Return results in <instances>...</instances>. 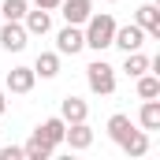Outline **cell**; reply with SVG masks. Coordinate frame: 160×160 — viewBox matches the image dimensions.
<instances>
[{"mask_svg":"<svg viewBox=\"0 0 160 160\" xmlns=\"http://www.w3.org/2000/svg\"><path fill=\"white\" fill-rule=\"evenodd\" d=\"M8 112V97H4V89H0V116Z\"/></svg>","mask_w":160,"mask_h":160,"instance_id":"obj_23","label":"cell"},{"mask_svg":"<svg viewBox=\"0 0 160 160\" xmlns=\"http://www.w3.org/2000/svg\"><path fill=\"white\" fill-rule=\"evenodd\" d=\"M104 4H116V0H104Z\"/></svg>","mask_w":160,"mask_h":160,"instance_id":"obj_24","label":"cell"},{"mask_svg":"<svg viewBox=\"0 0 160 160\" xmlns=\"http://www.w3.org/2000/svg\"><path fill=\"white\" fill-rule=\"evenodd\" d=\"M22 157H26V160H48V157H52V145H45L41 138L30 134V142L22 145Z\"/></svg>","mask_w":160,"mask_h":160,"instance_id":"obj_19","label":"cell"},{"mask_svg":"<svg viewBox=\"0 0 160 160\" xmlns=\"http://www.w3.org/2000/svg\"><path fill=\"white\" fill-rule=\"evenodd\" d=\"M123 71H127L130 78H138V75H145V71H149V56H142V48H134V52H127V60H123Z\"/></svg>","mask_w":160,"mask_h":160,"instance_id":"obj_16","label":"cell"},{"mask_svg":"<svg viewBox=\"0 0 160 160\" xmlns=\"http://www.w3.org/2000/svg\"><path fill=\"white\" fill-rule=\"evenodd\" d=\"M0 160H22V145H4L0 149Z\"/></svg>","mask_w":160,"mask_h":160,"instance_id":"obj_21","label":"cell"},{"mask_svg":"<svg viewBox=\"0 0 160 160\" xmlns=\"http://www.w3.org/2000/svg\"><path fill=\"white\" fill-rule=\"evenodd\" d=\"M119 149L127 157H145V153H149V130H134V127H130V130L123 134Z\"/></svg>","mask_w":160,"mask_h":160,"instance_id":"obj_12","label":"cell"},{"mask_svg":"<svg viewBox=\"0 0 160 160\" xmlns=\"http://www.w3.org/2000/svg\"><path fill=\"white\" fill-rule=\"evenodd\" d=\"M63 145L67 149H75V153H82V149H89L93 145V130H89V123H67V130H63Z\"/></svg>","mask_w":160,"mask_h":160,"instance_id":"obj_6","label":"cell"},{"mask_svg":"<svg viewBox=\"0 0 160 160\" xmlns=\"http://www.w3.org/2000/svg\"><path fill=\"white\" fill-rule=\"evenodd\" d=\"M34 75L56 78V75H60V52H41L38 60H34Z\"/></svg>","mask_w":160,"mask_h":160,"instance_id":"obj_14","label":"cell"},{"mask_svg":"<svg viewBox=\"0 0 160 160\" xmlns=\"http://www.w3.org/2000/svg\"><path fill=\"white\" fill-rule=\"evenodd\" d=\"M134 22L145 30V38L160 41V11H157V4H142V8H138V15H134Z\"/></svg>","mask_w":160,"mask_h":160,"instance_id":"obj_10","label":"cell"},{"mask_svg":"<svg viewBox=\"0 0 160 160\" xmlns=\"http://www.w3.org/2000/svg\"><path fill=\"white\" fill-rule=\"evenodd\" d=\"M26 41H30V34H26L22 22H8V19H0V45H4V52H22Z\"/></svg>","mask_w":160,"mask_h":160,"instance_id":"obj_3","label":"cell"},{"mask_svg":"<svg viewBox=\"0 0 160 160\" xmlns=\"http://www.w3.org/2000/svg\"><path fill=\"white\" fill-rule=\"evenodd\" d=\"M138 123H142V130H160V101H145L142 104V112H138Z\"/></svg>","mask_w":160,"mask_h":160,"instance_id":"obj_15","label":"cell"},{"mask_svg":"<svg viewBox=\"0 0 160 160\" xmlns=\"http://www.w3.org/2000/svg\"><path fill=\"white\" fill-rule=\"evenodd\" d=\"M130 127H134V123H130V116H123V112H116V116L108 119V138H112V142L119 145V142H123V134H127Z\"/></svg>","mask_w":160,"mask_h":160,"instance_id":"obj_20","label":"cell"},{"mask_svg":"<svg viewBox=\"0 0 160 160\" xmlns=\"http://www.w3.org/2000/svg\"><path fill=\"white\" fill-rule=\"evenodd\" d=\"M26 8H30V0H4V4H0V19H8V22H22Z\"/></svg>","mask_w":160,"mask_h":160,"instance_id":"obj_17","label":"cell"},{"mask_svg":"<svg viewBox=\"0 0 160 160\" xmlns=\"http://www.w3.org/2000/svg\"><path fill=\"white\" fill-rule=\"evenodd\" d=\"M112 45L123 48V52H134V48H142V45H145V30H142L138 22H130V26H116Z\"/></svg>","mask_w":160,"mask_h":160,"instance_id":"obj_5","label":"cell"},{"mask_svg":"<svg viewBox=\"0 0 160 160\" xmlns=\"http://www.w3.org/2000/svg\"><path fill=\"white\" fill-rule=\"evenodd\" d=\"M34 82H38L34 67H11L8 71V93H30Z\"/></svg>","mask_w":160,"mask_h":160,"instance_id":"obj_13","label":"cell"},{"mask_svg":"<svg viewBox=\"0 0 160 160\" xmlns=\"http://www.w3.org/2000/svg\"><path fill=\"white\" fill-rule=\"evenodd\" d=\"M22 26H26V34L30 38H45L48 30H52V15L45 11V8H26V15H22Z\"/></svg>","mask_w":160,"mask_h":160,"instance_id":"obj_8","label":"cell"},{"mask_svg":"<svg viewBox=\"0 0 160 160\" xmlns=\"http://www.w3.org/2000/svg\"><path fill=\"white\" fill-rule=\"evenodd\" d=\"M86 116H89V104H86L82 97L67 93V97L60 101V119H63V123H82Z\"/></svg>","mask_w":160,"mask_h":160,"instance_id":"obj_11","label":"cell"},{"mask_svg":"<svg viewBox=\"0 0 160 160\" xmlns=\"http://www.w3.org/2000/svg\"><path fill=\"white\" fill-rule=\"evenodd\" d=\"M86 48V38H82V26H63L60 34H56V52L60 56H75V52H82Z\"/></svg>","mask_w":160,"mask_h":160,"instance_id":"obj_4","label":"cell"},{"mask_svg":"<svg viewBox=\"0 0 160 160\" xmlns=\"http://www.w3.org/2000/svg\"><path fill=\"white\" fill-rule=\"evenodd\" d=\"M34 8H45V11H56L60 0H34Z\"/></svg>","mask_w":160,"mask_h":160,"instance_id":"obj_22","label":"cell"},{"mask_svg":"<svg viewBox=\"0 0 160 160\" xmlns=\"http://www.w3.org/2000/svg\"><path fill=\"white\" fill-rule=\"evenodd\" d=\"M86 30H82V38H86V48H108L112 45V34H116V19L108 15V11H97V15H89L86 22H82Z\"/></svg>","mask_w":160,"mask_h":160,"instance_id":"obj_1","label":"cell"},{"mask_svg":"<svg viewBox=\"0 0 160 160\" xmlns=\"http://www.w3.org/2000/svg\"><path fill=\"white\" fill-rule=\"evenodd\" d=\"M86 82H89V89L97 97H108V93H116V67L104 63V60H93L86 67Z\"/></svg>","mask_w":160,"mask_h":160,"instance_id":"obj_2","label":"cell"},{"mask_svg":"<svg viewBox=\"0 0 160 160\" xmlns=\"http://www.w3.org/2000/svg\"><path fill=\"white\" fill-rule=\"evenodd\" d=\"M138 97H142V101L160 97V78H157V75H149V71H145V75H138Z\"/></svg>","mask_w":160,"mask_h":160,"instance_id":"obj_18","label":"cell"},{"mask_svg":"<svg viewBox=\"0 0 160 160\" xmlns=\"http://www.w3.org/2000/svg\"><path fill=\"white\" fill-rule=\"evenodd\" d=\"M63 130H67V123L60 119V116H52V119H45L38 130H34V138H41L45 145H52V149H56V145H63Z\"/></svg>","mask_w":160,"mask_h":160,"instance_id":"obj_9","label":"cell"},{"mask_svg":"<svg viewBox=\"0 0 160 160\" xmlns=\"http://www.w3.org/2000/svg\"><path fill=\"white\" fill-rule=\"evenodd\" d=\"M60 15H63V22L82 26V22L93 15V0H60Z\"/></svg>","mask_w":160,"mask_h":160,"instance_id":"obj_7","label":"cell"}]
</instances>
